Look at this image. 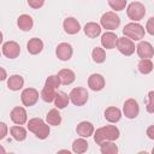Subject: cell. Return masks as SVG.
<instances>
[{
	"instance_id": "6da1fadb",
	"label": "cell",
	"mask_w": 154,
	"mask_h": 154,
	"mask_svg": "<svg viewBox=\"0 0 154 154\" xmlns=\"http://www.w3.org/2000/svg\"><path fill=\"white\" fill-rule=\"evenodd\" d=\"M119 130L116 125H106L102 128H99L94 132V141L96 144H101L106 141H116L119 138Z\"/></svg>"
},
{
	"instance_id": "7a4b0ae2",
	"label": "cell",
	"mask_w": 154,
	"mask_h": 154,
	"mask_svg": "<svg viewBox=\"0 0 154 154\" xmlns=\"http://www.w3.org/2000/svg\"><path fill=\"white\" fill-rule=\"evenodd\" d=\"M28 129L29 131H31L32 134H35V136L40 140H45L48 137L51 129H49V124L45 123L41 118H32L28 122Z\"/></svg>"
},
{
	"instance_id": "3957f363",
	"label": "cell",
	"mask_w": 154,
	"mask_h": 154,
	"mask_svg": "<svg viewBox=\"0 0 154 154\" xmlns=\"http://www.w3.org/2000/svg\"><path fill=\"white\" fill-rule=\"evenodd\" d=\"M123 34H124V36L131 38L132 41H141L144 37L146 30L141 24H138L136 22H131L124 26Z\"/></svg>"
},
{
	"instance_id": "277c9868",
	"label": "cell",
	"mask_w": 154,
	"mask_h": 154,
	"mask_svg": "<svg viewBox=\"0 0 154 154\" xmlns=\"http://www.w3.org/2000/svg\"><path fill=\"white\" fill-rule=\"evenodd\" d=\"M126 14H128V17H129L131 20L138 22V20L143 19L144 16H146V7H144V5L141 4V2L134 1V2H131V4L128 6V8H126Z\"/></svg>"
},
{
	"instance_id": "5b68a950",
	"label": "cell",
	"mask_w": 154,
	"mask_h": 154,
	"mask_svg": "<svg viewBox=\"0 0 154 154\" xmlns=\"http://www.w3.org/2000/svg\"><path fill=\"white\" fill-rule=\"evenodd\" d=\"M100 23H101V26L103 29H107V30H116L119 25H120V18L119 16L116 13V12H106L101 16L100 18Z\"/></svg>"
},
{
	"instance_id": "8992f818",
	"label": "cell",
	"mask_w": 154,
	"mask_h": 154,
	"mask_svg": "<svg viewBox=\"0 0 154 154\" xmlns=\"http://www.w3.org/2000/svg\"><path fill=\"white\" fill-rule=\"evenodd\" d=\"M69 96H70V101H71L75 106H83L84 103H87L88 97H89L87 89H85V88H82V87H76V88H73V89L70 91Z\"/></svg>"
},
{
	"instance_id": "52a82bcc",
	"label": "cell",
	"mask_w": 154,
	"mask_h": 154,
	"mask_svg": "<svg viewBox=\"0 0 154 154\" xmlns=\"http://www.w3.org/2000/svg\"><path fill=\"white\" fill-rule=\"evenodd\" d=\"M117 49L125 57H130L131 54H134L136 47H135V43L131 38L124 36V37H118V41H117Z\"/></svg>"
},
{
	"instance_id": "ba28073f",
	"label": "cell",
	"mask_w": 154,
	"mask_h": 154,
	"mask_svg": "<svg viewBox=\"0 0 154 154\" xmlns=\"http://www.w3.org/2000/svg\"><path fill=\"white\" fill-rule=\"evenodd\" d=\"M20 100H22V103L26 107L34 106L38 100V91L35 88H26L22 91Z\"/></svg>"
},
{
	"instance_id": "9c48e42d",
	"label": "cell",
	"mask_w": 154,
	"mask_h": 154,
	"mask_svg": "<svg viewBox=\"0 0 154 154\" xmlns=\"http://www.w3.org/2000/svg\"><path fill=\"white\" fill-rule=\"evenodd\" d=\"M123 113L129 119H135L140 113L138 102L135 99H128L123 106Z\"/></svg>"
},
{
	"instance_id": "30bf717a",
	"label": "cell",
	"mask_w": 154,
	"mask_h": 154,
	"mask_svg": "<svg viewBox=\"0 0 154 154\" xmlns=\"http://www.w3.org/2000/svg\"><path fill=\"white\" fill-rule=\"evenodd\" d=\"M2 54L6 58L14 59L20 54V46L16 41H7L2 45Z\"/></svg>"
},
{
	"instance_id": "8fae6325",
	"label": "cell",
	"mask_w": 154,
	"mask_h": 154,
	"mask_svg": "<svg viewBox=\"0 0 154 154\" xmlns=\"http://www.w3.org/2000/svg\"><path fill=\"white\" fill-rule=\"evenodd\" d=\"M72 53H73V49H72V46L67 42H61L57 46V49H55V54L58 57V59H60L61 61H67L71 59L72 57Z\"/></svg>"
},
{
	"instance_id": "7c38bea8",
	"label": "cell",
	"mask_w": 154,
	"mask_h": 154,
	"mask_svg": "<svg viewBox=\"0 0 154 154\" xmlns=\"http://www.w3.org/2000/svg\"><path fill=\"white\" fill-rule=\"evenodd\" d=\"M136 52L141 59H150L154 57V48L147 41H140L136 46Z\"/></svg>"
},
{
	"instance_id": "4fadbf2b",
	"label": "cell",
	"mask_w": 154,
	"mask_h": 154,
	"mask_svg": "<svg viewBox=\"0 0 154 154\" xmlns=\"http://www.w3.org/2000/svg\"><path fill=\"white\" fill-rule=\"evenodd\" d=\"M10 117H11V120L14 123V124H18V125H23L26 123L28 120V114H26V111L24 107H14L11 113H10Z\"/></svg>"
},
{
	"instance_id": "5bb4252c",
	"label": "cell",
	"mask_w": 154,
	"mask_h": 154,
	"mask_svg": "<svg viewBox=\"0 0 154 154\" xmlns=\"http://www.w3.org/2000/svg\"><path fill=\"white\" fill-rule=\"evenodd\" d=\"M63 28H64V30H65L66 34H69V35H76L81 30V24H79V22L76 18L67 17L63 22Z\"/></svg>"
},
{
	"instance_id": "9a60e30c",
	"label": "cell",
	"mask_w": 154,
	"mask_h": 154,
	"mask_svg": "<svg viewBox=\"0 0 154 154\" xmlns=\"http://www.w3.org/2000/svg\"><path fill=\"white\" fill-rule=\"evenodd\" d=\"M88 87L93 91H100L105 87V78L100 73H93L88 78Z\"/></svg>"
},
{
	"instance_id": "2e32d148",
	"label": "cell",
	"mask_w": 154,
	"mask_h": 154,
	"mask_svg": "<svg viewBox=\"0 0 154 154\" xmlns=\"http://www.w3.org/2000/svg\"><path fill=\"white\" fill-rule=\"evenodd\" d=\"M117 41H118V36L114 32H112V31H106L101 36V45L106 49H113V48H116Z\"/></svg>"
},
{
	"instance_id": "e0dca14e",
	"label": "cell",
	"mask_w": 154,
	"mask_h": 154,
	"mask_svg": "<svg viewBox=\"0 0 154 154\" xmlns=\"http://www.w3.org/2000/svg\"><path fill=\"white\" fill-rule=\"evenodd\" d=\"M76 131H77V135H79L81 137H90L91 135H94V125L90 123V122H81L77 128H76Z\"/></svg>"
},
{
	"instance_id": "ac0fdd59",
	"label": "cell",
	"mask_w": 154,
	"mask_h": 154,
	"mask_svg": "<svg viewBox=\"0 0 154 154\" xmlns=\"http://www.w3.org/2000/svg\"><path fill=\"white\" fill-rule=\"evenodd\" d=\"M26 49H28V52L30 54L36 55V54H38V53L42 52V49H43V42L40 38H37V37H32V38H30L28 41Z\"/></svg>"
},
{
	"instance_id": "d6986e66",
	"label": "cell",
	"mask_w": 154,
	"mask_h": 154,
	"mask_svg": "<svg viewBox=\"0 0 154 154\" xmlns=\"http://www.w3.org/2000/svg\"><path fill=\"white\" fill-rule=\"evenodd\" d=\"M58 77L60 79V83L64 84V85H69V84L73 83L75 79H76L75 72L72 70H70V69H63V70H60L58 72Z\"/></svg>"
},
{
	"instance_id": "ffe728a7",
	"label": "cell",
	"mask_w": 154,
	"mask_h": 154,
	"mask_svg": "<svg viewBox=\"0 0 154 154\" xmlns=\"http://www.w3.org/2000/svg\"><path fill=\"white\" fill-rule=\"evenodd\" d=\"M17 25L23 31H30L34 26V20L29 14H20L17 19Z\"/></svg>"
},
{
	"instance_id": "44dd1931",
	"label": "cell",
	"mask_w": 154,
	"mask_h": 154,
	"mask_svg": "<svg viewBox=\"0 0 154 154\" xmlns=\"http://www.w3.org/2000/svg\"><path fill=\"white\" fill-rule=\"evenodd\" d=\"M23 85H24V78L20 75H12L7 79V87L10 90L17 91V90L22 89Z\"/></svg>"
},
{
	"instance_id": "7402d4cb",
	"label": "cell",
	"mask_w": 154,
	"mask_h": 154,
	"mask_svg": "<svg viewBox=\"0 0 154 154\" xmlns=\"http://www.w3.org/2000/svg\"><path fill=\"white\" fill-rule=\"evenodd\" d=\"M105 118L109 123H117L122 118V111L118 107L111 106V107L106 108V111H105Z\"/></svg>"
},
{
	"instance_id": "603a6c76",
	"label": "cell",
	"mask_w": 154,
	"mask_h": 154,
	"mask_svg": "<svg viewBox=\"0 0 154 154\" xmlns=\"http://www.w3.org/2000/svg\"><path fill=\"white\" fill-rule=\"evenodd\" d=\"M83 30H84V34L88 37H90V38H95V37H97L101 34V26L97 23H95V22L87 23L84 25V29Z\"/></svg>"
},
{
	"instance_id": "cb8c5ba5",
	"label": "cell",
	"mask_w": 154,
	"mask_h": 154,
	"mask_svg": "<svg viewBox=\"0 0 154 154\" xmlns=\"http://www.w3.org/2000/svg\"><path fill=\"white\" fill-rule=\"evenodd\" d=\"M46 122L49 124V125H53V126H58L60 125L61 123V116L58 111V108H52L47 116H46Z\"/></svg>"
},
{
	"instance_id": "d4e9b609",
	"label": "cell",
	"mask_w": 154,
	"mask_h": 154,
	"mask_svg": "<svg viewBox=\"0 0 154 154\" xmlns=\"http://www.w3.org/2000/svg\"><path fill=\"white\" fill-rule=\"evenodd\" d=\"M10 132H11L12 137L16 141H18V142H22V141H24L26 138V130L22 125H18L17 124L16 126H12L10 129Z\"/></svg>"
},
{
	"instance_id": "484cf974",
	"label": "cell",
	"mask_w": 154,
	"mask_h": 154,
	"mask_svg": "<svg viewBox=\"0 0 154 154\" xmlns=\"http://www.w3.org/2000/svg\"><path fill=\"white\" fill-rule=\"evenodd\" d=\"M70 102V96H67V94H65L64 91H58L55 100H54V105L58 109H63L65 108Z\"/></svg>"
},
{
	"instance_id": "4316f807",
	"label": "cell",
	"mask_w": 154,
	"mask_h": 154,
	"mask_svg": "<svg viewBox=\"0 0 154 154\" xmlns=\"http://www.w3.org/2000/svg\"><path fill=\"white\" fill-rule=\"evenodd\" d=\"M89 143L84 140V137H81V138H77L72 142V152L77 153V154H82L84 152H87L88 149V146Z\"/></svg>"
},
{
	"instance_id": "83f0119b",
	"label": "cell",
	"mask_w": 154,
	"mask_h": 154,
	"mask_svg": "<svg viewBox=\"0 0 154 154\" xmlns=\"http://www.w3.org/2000/svg\"><path fill=\"white\" fill-rule=\"evenodd\" d=\"M100 152L102 154H117L118 153V147L113 141H106L100 144Z\"/></svg>"
},
{
	"instance_id": "f1b7e54d",
	"label": "cell",
	"mask_w": 154,
	"mask_h": 154,
	"mask_svg": "<svg viewBox=\"0 0 154 154\" xmlns=\"http://www.w3.org/2000/svg\"><path fill=\"white\" fill-rule=\"evenodd\" d=\"M137 67H138V71L142 75H148V73H150L153 71L154 65H153L150 59H141L138 65H137Z\"/></svg>"
},
{
	"instance_id": "f546056e",
	"label": "cell",
	"mask_w": 154,
	"mask_h": 154,
	"mask_svg": "<svg viewBox=\"0 0 154 154\" xmlns=\"http://www.w3.org/2000/svg\"><path fill=\"white\" fill-rule=\"evenodd\" d=\"M55 96H57V91L55 89L53 88H49V87H43V89L41 90V97L45 102H52L55 100Z\"/></svg>"
},
{
	"instance_id": "4dcf8cb0",
	"label": "cell",
	"mask_w": 154,
	"mask_h": 154,
	"mask_svg": "<svg viewBox=\"0 0 154 154\" xmlns=\"http://www.w3.org/2000/svg\"><path fill=\"white\" fill-rule=\"evenodd\" d=\"M91 58L96 64H102L106 60V53L103 48L100 47H95L91 52Z\"/></svg>"
},
{
	"instance_id": "1f68e13d",
	"label": "cell",
	"mask_w": 154,
	"mask_h": 154,
	"mask_svg": "<svg viewBox=\"0 0 154 154\" xmlns=\"http://www.w3.org/2000/svg\"><path fill=\"white\" fill-rule=\"evenodd\" d=\"M60 79L58 77V75H51L47 77L46 82H45V85L46 87H49V88H53V89H57L59 85H60Z\"/></svg>"
},
{
	"instance_id": "d6a6232c",
	"label": "cell",
	"mask_w": 154,
	"mask_h": 154,
	"mask_svg": "<svg viewBox=\"0 0 154 154\" xmlns=\"http://www.w3.org/2000/svg\"><path fill=\"white\" fill-rule=\"evenodd\" d=\"M108 5L114 11H122L126 6V0H108Z\"/></svg>"
},
{
	"instance_id": "836d02e7",
	"label": "cell",
	"mask_w": 154,
	"mask_h": 154,
	"mask_svg": "<svg viewBox=\"0 0 154 154\" xmlns=\"http://www.w3.org/2000/svg\"><path fill=\"white\" fill-rule=\"evenodd\" d=\"M146 109L148 113H154V90H150L148 93V101H147Z\"/></svg>"
},
{
	"instance_id": "e575fe53",
	"label": "cell",
	"mask_w": 154,
	"mask_h": 154,
	"mask_svg": "<svg viewBox=\"0 0 154 154\" xmlns=\"http://www.w3.org/2000/svg\"><path fill=\"white\" fill-rule=\"evenodd\" d=\"M146 31L154 36V17H150L148 20H147V24H146Z\"/></svg>"
},
{
	"instance_id": "d590c367",
	"label": "cell",
	"mask_w": 154,
	"mask_h": 154,
	"mask_svg": "<svg viewBox=\"0 0 154 154\" xmlns=\"http://www.w3.org/2000/svg\"><path fill=\"white\" fill-rule=\"evenodd\" d=\"M45 4V0H28V5L31 8H41Z\"/></svg>"
},
{
	"instance_id": "8d00e7d4",
	"label": "cell",
	"mask_w": 154,
	"mask_h": 154,
	"mask_svg": "<svg viewBox=\"0 0 154 154\" xmlns=\"http://www.w3.org/2000/svg\"><path fill=\"white\" fill-rule=\"evenodd\" d=\"M6 135H7V125L4 122H1L0 123V140L5 138Z\"/></svg>"
},
{
	"instance_id": "74e56055",
	"label": "cell",
	"mask_w": 154,
	"mask_h": 154,
	"mask_svg": "<svg viewBox=\"0 0 154 154\" xmlns=\"http://www.w3.org/2000/svg\"><path fill=\"white\" fill-rule=\"evenodd\" d=\"M147 136L150 140H154V125L148 126V129H147Z\"/></svg>"
},
{
	"instance_id": "f35d334b",
	"label": "cell",
	"mask_w": 154,
	"mask_h": 154,
	"mask_svg": "<svg viewBox=\"0 0 154 154\" xmlns=\"http://www.w3.org/2000/svg\"><path fill=\"white\" fill-rule=\"evenodd\" d=\"M0 71H1V77H0V79H1V81H5V79H6V77H7V76H6V71H5V69H4V67H1V69H0Z\"/></svg>"
},
{
	"instance_id": "ab89813d",
	"label": "cell",
	"mask_w": 154,
	"mask_h": 154,
	"mask_svg": "<svg viewBox=\"0 0 154 154\" xmlns=\"http://www.w3.org/2000/svg\"><path fill=\"white\" fill-rule=\"evenodd\" d=\"M152 153H153V154H154V148H153V149H152Z\"/></svg>"
}]
</instances>
